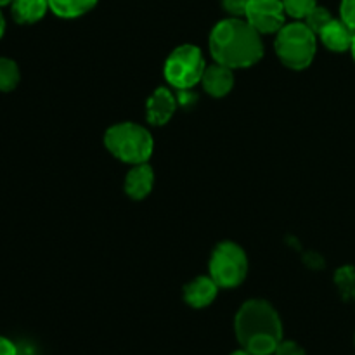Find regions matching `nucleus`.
Segmentation results:
<instances>
[{"label": "nucleus", "instance_id": "1", "mask_svg": "<svg viewBox=\"0 0 355 355\" xmlns=\"http://www.w3.org/2000/svg\"><path fill=\"white\" fill-rule=\"evenodd\" d=\"M210 52L215 62L231 69L250 68L263 55L260 33L241 17H227L214 26L210 33Z\"/></svg>", "mask_w": 355, "mask_h": 355}, {"label": "nucleus", "instance_id": "2", "mask_svg": "<svg viewBox=\"0 0 355 355\" xmlns=\"http://www.w3.org/2000/svg\"><path fill=\"white\" fill-rule=\"evenodd\" d=\"M239 345L252 355H274L283 340V322L276 309L266 300H248L234 318Z\"/></svg>", "mask_w": 355, "mask_h": 355}, {"label": "nucleus", "instance_id": "3", "mask_svg": "<svg viewBox=\"0 0 355 355\" xmlns=\"http://www.w3.org/2000/svg\"><path fill=\"white\" fill-rule=\"evenodd\" d=\"M104 146L120 162L128 165L148 163L151 158L155 141L148 128L132 121L113 125L104 134Z\"/></svg>", "mask_w": 355, "mask_h": 355}, {"label": "nucleus", "instance_id": "4", "mask_svg": "<svg viewBox=\"0 0 355 355\" xmlns=\"http://www.w3.org/2000/svg\"><path fill=\"white\" fill-rule=\"evenodd\" d=\"M318 35L304 23V21H295V23L284 24L276 37V54L286 68L300 71L312 64L318 52Z\"/></svg>", "mask_w": 355, "mask_h": 355}, {"label": "nucleus", "instance_id": "5", "mask_svg": "<svg viewBox=\"0 0 355 355\" xmlns=\"http://www.w3.org/2000/svg\"><path fill=\"white\" fill-rule=\"evenodd\" d=\"M207 69L203 52L200 47L184 44L173 49L165 61V78L172 87L179 90L193 89L201 83L203 73Z\"/></svg>", "mask_w": 355, "mask_h": 355}, {"label": "nucleus", "instance_id": "6", "mask_svg": "<svg viewBox=\"0 0 355 355\" xmlns=\"http://www.w3.org/2000/svg\"><path fill=\"white\" fill-rule=\"evenodd\" d=\"M248 257L245 250L232 241H222L210 257V277L218 288H236L246 279Z\"/></svg>", "mask_w": 355, "mask_h": 355}, {"label": "nucleus", "instance_id": "7", "mask_svg": "<svg viewBox=\"0 0 355 355\" xmlns=\"http://www.w3.org/2000/svg\"><path fill=\"white\" fill-rule=\"evenodd\" d=\"M283 0H248L245 17L260 35L277 33L286 24Z\"/></svg>", "mask_w": 355, "mask_h": 355}, {"label": "nucleus", "instance_id": "8", "mask_svg": "<svg viewBox=\"0 0 355 355\" xmlns=\"http://www.w3.org/2000/svg\"><path fill=\"white\" fill-rule=\"evenodd\" d=\"M177 110V99L166 87H159L149 96L146 103V118L151 125L162 127L168 123Z\"/></svg>", "mask_w": 355, "mask_h": 355}, {"label": "nucleus", "instance_id": "9", "mask_svg": "<svg viewBox=\"0 0 355 355\" xmlns=\"http://www.w3.org/2000/svg\"><path fill=\"white\" fill-rule=\"evenodd\" d=\"M155 187V172L148 163H139V165H132L130 172L125 177L123 189L125 194L132 200L139 201L149 196Z\"/></svg>", "mask_w": 355, "mask_h": 355}, {"label": "nucleus", "instance_id": "10", "mask_svg": "<svg viewBox=\"0 0 355 355\" xmlns=\"http://www.w3.org/2000/svg\"><path fill=\"white\" fill-rule=\"evenodd\" d=\"M218 284L210 276H198L184 286V302L193 309H205L214 304Z\"/></svg>", "mask_w": 355, "mask_h": 355}, {"label": "nucleus", "instance_id": "11", "mask_svg": "<svg viewBox=\"0 0 355 355\" xmlns=\"http://www.w3.org/2000/svg\"><path fill=\"white\" fill-rule=\"evenodd\" d=\"M201 85L211 97H225L234 87L232 69L224 64H218V62L207 66L203 78H201Z\"/></svg>", "mask_w": 355, "mask_h": 355}, {"label": "nucleus", "instance_id": "12", "mask_svg": "<svg viewBox=\"0 0 355 355\" xmlns=\"http://www.w3.org/2000/svg\"><path fill=\"white\" fill-rule=\"evenodd\" d=\"M354 35V30H350L342 19H335V17L319 31V38L324 44V47L329 49L331 52L350 51L352 49Z\"/></svg>", "mask_w": 355, "mask_h": 355}, {"label": "nucleus", "instance_id": "13", "mask_svg": "<svg viewBox=\"0 0 355 355\" xmlns=\"http://www.w3.org/2000/svg\"><path fill=\"white\" fill-rule=\"evenodd\" d=\"M49 10V0H14L10 12L16 23L33 24L40 21Z\"/></svg>", "mask_w": 355, "mask_h": 355}, {"label": "nucleus", "instance_id": "14", "mask_svg": "<svg viewBox=\"0 0 355 355\" xmlns=\"http://www.w3.org/2000/svg\"><path fill=\"white\" fill-rule=\"evenodd\" d=\"M99 0H49V9L62 19H75L97 6Z\"/></svg>", "mask_w": 355, "mask_h": 355}, {"label": "nucleus", "instance_id": "15", "mask_svg": "<svg viewBox=\"0 0 355 355\" xmlns=\"http://www.w3.org/2000/svg\"><path fill=\"white\" fill-rule=\"evenodd\" d=\"M21 80L19 66L9 58H0V92H10Z\"/></svg>", "mask_w": 355, "mask_h": 355}, {"label": "nucleus", "instance_id": "16", "mask_svg": "<svg viewBox=\"0 0 355 355\" xmlns=\"http://www.w3.org/2000/svg\"><path fill=\"white\" fill-rule=\"evenodd\" d=\"M336 284L342 290L343 298L350 300V298H355V269L354 267L347 266L342 267V269L336 272L335 276Z\"/></svg>", "mask_w": 355, "mask_h": 355}, {"label": "nucleus", "instance_id": "17", "mask_svg": "<svg viewBox=\"0 0 355 355\" xmlns=\"http://www.w3.org/2000/svg\"><path fill=\"white\" fill-rule=\"evenodd\" d=\"M284 10L295 19H305L312 9L318 6V0H283Z\"/></svg>", "mask_w": 355, "mask_h": 355}, {"label": "nucleus", "instance_id": "18", "mask_svg": "<svg viewBox=\"0 0 355 355\" xmlns=\"http://www.w3.org/2000/svg\"><path fill=\"white\" fill-rule=\"evenodd\" d=\"M331 19H333L331 12H329L326 7L315 6L314 9L309 12V16L305 17V24H307V26L311 28L315 35H319V31H321L322 28H324Z\"/></svg>", "mask_w": 355, "mask_h": 355}, {"label": "nucleus", "instance_id": "19", "mask_svg": "<svg viewBox=\"0 0 355 355\" xmlns=\"http://www.w3.org/2000/svg\"><path fill=\"white\" fill-rule=\"evenodd\" d=\"M340 19L355 31V0H342L340 3Z\"/></svg>", "mask_w": 355, "mask_h": 355}, {"label": "nucleus", "instance_id": "20", "mask_svg": "<svg viewBox=\"0 0 355 355\" xmlns=\"http://www.w3.org/2000/svg\"><path fill=\"white\" fill-rule=\"evenodd\" d=\"M274 355H307L304 347L298 345L297 342H291V340H281V343L277 345Z\"/></svg>", "mask_w": 355, "mask_h": 355}, {"label": "nucleus", "instance_id": "21", "mask_svg": "<svg viewBox=\"0 0 355 355\" xmlns=\"http://www.w3.org/2000/svg\"><path fill=\"white\" fill-rule=\"evenodd\" d=\"M246 3H248V0H222V7L234 17L245 16Z\"/></svg>", "mask_w": 355, "mask_h": 355}, {"label": "nucleus", "instance_id": "22", "mask_svg": "<svg viewBox=\"0 0 355 355\" xmlns=\"http://www.w3.org/2000/svg\"><path fill=\"white\" fill-rule=\"evenodd\" d=\"M0 355H17L16 345L6 336H0Z\"/></svg>", "mask_w": 355, "mask_h": 355}, {"label": "nucleus", "instance_id": "23", "mask_svg": "<svg viewBox=\"0 0 355 355\" xmlns=\"http://www.w3.org/2000/svg\"><path fill=\"white\" fill-rule=\"evenodd\" d=\"M3 33H6V17H3L2 10H0V38L3 37Z\"/></svg>", "mask_w": 355, "mask_h": 355}, {"label": "nucleus", "instance_id": "24", "mask_svg": "<svg viewBox=\"0 0 355 355\" xmlns=\"http://www.w3.org/2000/svg\"><path fill=\"white\" fill-rule=\"evenodd\" d=\"M231 355H252L250 352H246L245 349H241V350H236V352H232Z\"/></svg>", "mask_w": 355, "mask_h": 355}, {"label": "nucleus", "instance_id": "25", "mask_svg": "<svg viewBox=\"0 0 355 355\" xmlns=\"http://www.w3.org/2000/svg\"><path fill=\"white\" fill-rule=\"evenodd\" d=\"M14 0H0V7L2 6H9V3H12Z\"/></svg>", "mask_w": 355, "mask_h": 355}, {"label": "nucleus", "instance_id": "26", "mask_svg": "<svg viewBox=\"0 0 355 355\" xmlns=\"http://www.w3.org/2000/svg\"><path fill=\"white\" fill-rule=\"evenodd\" d=\"M350 51H352V55H354V61H355V35H354V42H352V49H350Z\"/></svg>", "mask_w": 355, "mask_h": 355}, {"label": "nucleus", "instance_id": "27", "mask_svg": "<svg viewBox=\"0 0 355 355\" xmlns=\"http://www.w3.org/2000/svg\"><path fill=\"white\" fill-rule=\"evenodd\" d=\"M354 342H355V336H354Z\"/></svg>", "mask_w": 355, "mask_h": 355}]
</instances>
